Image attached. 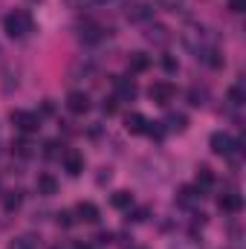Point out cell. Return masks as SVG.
Here are the masks:
<instances>
[{
	"mask_svg": "<svg viewBox=\"0 0 246 249\" xmlns=\"http://www.w3.org/2000/svg\"><path fill=\"white\" fill-rule=\"evenodd\" d=\"M162 67H165L168 72H174V70H177V61H174L171 55H165V58H162Z\"/></svg>",
	"mask_w": 246,
	"mask_h": 249,
	"instance_id": "cell-29",
	"label": "cell"
},
{
	"mask_svg": "<svg viewBox=\"0 0 246 249\" xmlns=\"http://www.w3.org/2000/svg\"><path fill=\"white\" fill-rule=\"evenodd\" d=\"M229 9H232V12H244L246 0H229Z\"/></svg>",
	"mask_w": 246,
	"mask_h": 249,
	"instance_id": "cell-28",
	"label": "cell"
},
{
	"mask_svg": "<svg viewBox=\"0 0 246 249\" xmlns=\"http://www.w3.org/2000/svg\"><path fill=\"white\" fill-rule=\"evenodd\" d=\"M244 102H246L244 87H241V84H238V87H232V90H229V105H232V107H241Z\"/></svg>",
	"mask_w": 246,
	"mask_h": 249,
	"instance_id": "cell-23",
	"label": "cell"
},
{
	"mask_svg": "<svg viewBox=\"0 0 246 249\" xmlns=\"http://www.w3.org/2000/svg\"><path fill=\"white\" fill-rule=\"evenodd\" d=\"M12 151H15L18 157H23V160H26V157H32V154H35V145H32L29 139H18V142L12 145Z\"/></svg>",
	"mask_w": 246,
	"mask_h": 249,
	"instance_id": "cell-22",
	"label": "cell"
},
{
	"mask_svg": "<svg viewBox=\"0 0 246 249\" xmlns=\"http://www.w3.org/2000/svg\"><path fill=\"white\" fill-rule=\"evenodd\" d=\"M211 186H214L211 168H209V165H200V168H197V188H200V191H209Z\"/></svg>",
	"mask_w": 246,
	"mask_h": 249,
	"instance_id": "cell-17",
	"label": "cell"
},
{
	"mask_svg": "<svg viewBox=\"0 0 246 249\" xmlns=\"http://www.w3.org/2000/svg\"><path fill=\"white\" fill-rule=\"evenodd\" d=\"M67 110H70V113H75V116L87 113V110H90V96H87V93H81V90H72V93L67 96Z\"/></svg>",
	"mask_w": 246,
	"mask_h": 249,
	"instance_id": "cell-8",
	"label": "cell"
},
{
	"mask_svg": "<svg viewBox=\"0 0 246 249\" xmlns=\"http://www.w3.org/2000/svg\"><path fill=\"white\" fill-rule=\"evenodd\" d=\"M127 67H130L133 72H145V70L151 67V58H148L145 53H130V58H127Z\"/></svg>",
	"mask_w": 246,
	"mask_h": 249,
	"instance_id": "cell-18",
	"label": "cell"
},
{
	"mask_svg": "<svg viewBox=\"0 0 246 249\" xmlns=\"http://www.w3.org/2000/svg\"><path fill=\"white\" fill-rule=\"evenodd\" d=\"M113 87H116V102H133L136 99V84L130 81V78H122V75H116L113 78Z\"/></svg>",
	"mask_w": 246,
	"mask_h": 249,
	"instance_id": "cell-9",
	"label": "cell"
},
{
	"mask_svg": "<svg viewBox=\"0 0 246 249\" xmlns=\"http://www.w3.org/2000/svg\"><path fill=\"white\" fill-rule=\"evenodd\" d=\"M209 145H211V151L217 154V157H229V160H241V142H235L229 133H223V130H214L211 133V139H209Z\"/></svg>",
	"mask_w": 246,
	"mask_h": 249,
	"instance_id": "cell-2",
	"label": "cell"
},
{
	"mask_svg": "<svg viewBox=\"0 0 246 249\" xmlns=\"http://www.w3.org/2000/svg\"><path fill=\"white\" fill-rule=\"evenodd\" d=\"M20 203H23V194H20V191H6V194H3V209H6V212H18Z\"/></svg>",
	"mask_w": 246,
	"mask_h": 249,
	"instance_id": "cell-20",
	"label": "cell"
},
{
	"mask_svg": "<svg viewBox=\"0 0 246 249\" xmlns=\"http://www.w3.org/2000/svg\"><path fill=\"white\" fill-rule=\"evenodd\" d=\"M0 61H3V50H0Z\"/></svg>",
	"mask_w": 246,
	"mask_h": 249,
	"instance_id": "cell-34",
	"label": "cell"
},
{
	"mask_svg": "<svg viewBox=\"0 0 246 249\" xmlns=\"http://www.w3.org/2000/svg\"><path fill=\"white\" fill-rule=\"evenodd\" d=\"M47 157H58V142H47Z\"/></svg>",
	"mask_w": 246,
	"mask_h": 249,
	"instance_id": "cell-30",
	"label": "cell"
},
{
	"mask_svg": "<svg viewBox=\"0 0 246 249\" xmlns=\"http://www.w3.org/2000/svg\"><path fill=\"white\" fill-rule=\"evenodd\" d=\"M64 168H67V174L70 177H78L81 171H84V154L81 151H64Z\"/></svg>",
	"mask_w": 246,
	"mask_h": 249,
	"instance_id": "cell-10",
	"label": "cell"
},
{
	"mask_svg": "<svg viewBox=\"0 0 246 249\" xmlns=\"http://www.w3.org/2000/svg\"><path fill=\"white\" fill-rule=\"evenodd\" d=\"M35 188H38V194H44V197H53V194L58 191V183H55V177H53V174H38Z\"/></svg>",
	"mask_w": 246,
	"mask_h": 249,
	"instance_id": "cell-13",
	"label": "cell"
},
{
	"mask_svg": "<svg viewBox=\"0 0 246 249\" xmlns=\"http://www.w3.org/2000/svg\"><path fill=\"white\" fill-rule=\"evenodd\" d=\"M75 214H78V220H84V223H96V220H99V206L81 200V203L75 206Z\"/></svg>",
	"mask_w": 246,
	"mask_h": 249,
	"instance_id": "cell-12",
	"label": "cell"
},
{
	"mask_svg": "<svg viewBox=\"0 0 246 249\" xmlns=\"http://www.w3.org/2000/svg\"><path fill=\"white\" fill-rule=\"evenodd\" d=\"M3 29H6L9 38H26V35L35 29V20H32L29 12L15 9V12H9V15L3 18Z\"/></svg>",
	"mask_w": 246,
	"mask_h": 249,
	"instance_id": "cell-1",
	"label": "cell"
},
{
	"mask_svg": "<svg viewBox=\"0 0 246 249\" xmlns=\"http://www.w3.org/2000/svg\"><path fill=\"white\" fill-rule=\"evenodd\" d=\"M72 249H90V247H84V244H75V247H72Z\"/></svg>",
	"mask_w": 246,
	"mask_h": 249,
	"instance_id": "cell-33",
	"label": "cell"
},
{
	"mask_svg": "<svg viewBox=\"0 0 246 249\" xmlns=\"http://www.w3.org/2000/svg\"><path fill=\"white\" fill-rule=\"evenodd\" d=\"M185 127H188L185 113H168V116H165V130H171V133H183Z\"/></svg>",
	"mask_w": 246,
	"mask_h": 249,
	"instance_id": "cell-15",
	"label": "cell"
},
{
	"mask_svg": "<svg viewBox=\"0 0 246 249\" xmlns=\"http://www.w3.org/2000/svg\"><path fill=\"white\" fill-rule=\"evenodd\" d=\"M124 127H127V133H145L148 130V119L142 113H127L124 116Z\"/></svg>",
	"mask_w": 246,
	"mask_h": 249,
	"instance_id": "cell-14",
	"label": "cell"
},
{
	"mask_svg": "<svg viewBox=\"0 0 246 249\" xmlns=\"http://www.w3.org/2000/svg\"><path fill=\"white\" fill-rule=\"evenodd\" d=\"M75 220H72V214L70 212H58V226H72Z\"/></svg>",
	"mask_w": 246,
	"mask_h": 249,
	"instance_id": "cell-27",
	"label": "cell"
},
{
	"mask_svg": "<svg viewBox=\"0 0 246 249\" xmlns=\"http://www.w3.org/2000/svg\"><path fill=\"white\" fill-rule=\"evenodd\" d=\"M110 206H113V209H130V206H133V194H130V191H116V194H110Z\"/></svg>",
	"mask_w": 246,
	"mask_h": 249,
	"instance_id": "cell-21",
	"label": "cell"
},
{
	"mask_svg": "<svg viewBox=\"0 0 246 249\" xmlns=\"http://www.w3.org/2000/svg\"><path fill=\"white\" fill-rule=\"evenodd\" d=\"M124 18H127L130 23H145V20L154 18V6H151V3H142V0H133V3H127Z\"/></svg>",
	"mask_w": 246,
	"mask_h": 249,
	"instance_id": "cell-5",
	"label": "cell"
},
{
	"mask_svg": "<svg viewBox=\"0 0 246 249\" xmlns=\"http://www.w3.org/2000/svg\"><path fill=\"white\" fill-rule=\"evenodd\" d=\"M102 38H105V29H102V26H96V23L81 26V41H84V44H96V41H102Z\"/></svg>",
	"mask_w": 246,
	"mask_h": 249,
	"instance_id": "cell-16",
	"label": "cell"
},
{
	"mask_svg": "<svg viewBox=\"0 0 246 249\" xmlns=\"http://www.w3.org/2000/svg\"><path fill=\"white\" fill-rule=\"evenodd\" d=\"M96 241H99V244H110V241H113V235H110V232H99V238H96Z\"/></svg>",
	"mask_w": 246,
	"mask_h": 249,
	"instance_id": "cell-31",
	"label": "cell"
},
{
	"mask_svg": "<svg viewBox=\"0 0 246 249\" xmlns=\"http://www.w3.org/2000/svg\"><path fill=\"white\" fill-rule=\"evenodd\" d=\"M145 41L154 44V47H168V44H171V29L162 26V23H151V26L145 29Z\"/></svg>",
	"mask_w": 246,
	"mask_h": 249,
	"instance_id": "cell-6",
	"label": "cell"
},
{
	"mask_svg": "<svg viewBox=\"0 0 246 249\" xmlns=\"http://www.w3.org/2000/svg\"><path fill=\"white\" fill-rule=\"evenodd\" d=\"M9 119H12V124H15L20 133H35V130L41 127V116L32 113V110H12Z\"/></svg>",
	"mask_w": 246,
	"mask_h": 249,
	"instance_id": "cell-3",
	"label": "cell"
},
{
	"mask_svg": "<svg viewBox=\"0 0 246 249\" xmlns=\"http://www.w3.org/2000/svg\"><path fill=\"white\" fill-rule=\"evenodd\" d=\"M148 96H151L154 105H171L177 99V87L171 81H154L151 90H148Z\"/></svg>",
	"mask_w": 246,
	"mask_h": 249,
	"instance_id": "cell-4",
	"label": "cell"
},
{
	"mask_svg": "<svg viewBox=\"0 0 246 249\" xmlns=\"http://www.w3.org/2000/svg\"><path fill=\"white\" fill-rule=\"evenodd\" d=\"M102 113L113 116V113H116V99H105V105H102Z\"/></svg>",
	"mask_w": 246,
	"mask_h": 249,
	"instance_id": "cell-26",
	"label": "cell"
},
{
	"mask_svg": "<svg viewBox=\"0 0 246 249\" xmlns=\"http://www.w3.org/2000/svg\"><path fill=\"white\" fill-rule=\"evenodd\" d=\"M9 249H41V241L38 238H32V235H20V238H15Z\"/></svg>",
	"mask_w": 246,
	"mask_h": 249,
	"instance_id": "cell-19",
	"label": "cell"
},
{
	"mask_svg": "<svg viewBox=\"0 0 246 249\" xmlns=\"http://www.w3.org/2000/svg\"><path fill=\"white\" fill-rule=\"evenodd\" d=\"M200 200H203V191H200V188H194V186L180 188V194H177V203H180V206H185V209H194Z\"/></svg>",
	"mask_w": 246,
	"mask_h": 249,
	"instance_id": "cell-11",
	"label": "cell"
},
{
	"mask_svg": "<svg viewBox=\"0 0 246 249\" xmlns=\"http://www.w3.org/2000/svg\"><path fill=\"white\" fill-rule=\"evenodd\" d=\"M188 99H191L194 107H200V105H206V90H197V87H194V90L188 93Z\"/></svg>",
	"mask_w": 246,
	"mask_h": 249,
	"instance_id": "cell-25",
	"label": "cell"
},
{
	"mask_svg": "<svg viewBox=\"0 0 246 249\" xmlns=\"http://www.w3.org/2000/svg\"><path fill=\"white\" fill-rule=\"evenodd\" d=\"M217 206H220V212H226V214H238V212L244 209V197H241L238 191H223V194L217 197Z\"/></svg>",
	"mask_w": 246,
	"mask_h": 249,
	"instance_id": "cell-7",
	"label": "cell"
},
{
	"mask_svg": "<svg viewBox=\"0 0 246 249\" xmlns=\"http://www.w3.org/2000/svg\"><path fill=\"white\" fill-rule=\"evenodd\" d=\"M130 249H142V247H130Z\"/></svg>",
	"mask_w": 246,
	"mask_h": 249,
	"instance_id": "cell-35",
	"label": "cell"
},
{
	"mask_svg": "<svg viewBox=\"0 0 246 249\" xmlns=\"http://www.w3.org/2000/svg\"><path fill=\"white\" fill-rule=\"evenodd\" d=\"M171 249H185V244H171Z\"/></svg>",
	"mask_w": 246,
	"mask_h": 249,
	"instance_id": "cell-32",
	"label": "cell"
},
{
	"mask_svg": "<svg viewBox=\"0 0 246 249\" xmlns=\"http://www.w3.org/2000/svg\"><path fill=\"white\" fill-rule=\"evenodd\" d=\"M72 6H81V9H93V6H107L113 0H70Z\"/></svg>",
	"mask_w": 246,
	"mask_h": 249,
	"instance_id": "cell-24",
	"label": "cell"
}]
</instances>
